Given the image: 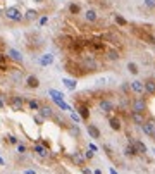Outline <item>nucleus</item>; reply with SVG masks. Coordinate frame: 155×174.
<instances>
[{"label":"nucleus","mask_w":155,"mask_h":174,"mask_svg":"<svg viewBox=\"0 0 155 174\" xmlns=\"http://www.w3.org/2000/svg\"><path fill=\"white\" fill-rule=\"evenodd\" d=\"M85 19L88 22H95L96 21V12L93 11V9H88V11L85 12Z\"/></svg>","instance_id":"obj_20"},{"label":"nucleus","mask_w":155,"mask_h":174,"mask_svg":"<svg viewBox=\"0 0 155 174\" xmlns=\"http://www.w3.org/2000/svg\"><path fill=\"white\" fill-rule=\"evenodd\" d=\"M110 174H119V172H117L115 169H110Z\"/></svg>","instance_id":"obj_42"},{"label":"nucleus","mask_w":155,"mask_h":174,"mask_svg":"<svg viewBox=\"0 0 155 174\" xmlns=\"http://www.w3.org/2000/svg\"><path fill=\"white\" fill-rule=\"evenodd\" d=\"M55 104L59 105V107L62 109V111H71V107H69V105H67V104H66V102H64V100H57Z\"/></svg>","instance_id":"obj_29"},{"label":"nucleus","mask_w":155,"mask_h":174,"mask_svg":"<svg viewBox=\"0 0 155 174\" xmlns=\"http://www.w3.org/2000/svg\"><path fill=\"white\" fill-rule=\"evenodd\" d=\"M71 160H73L76 166H85V160H86V159H85V157H83L79 152H74L73 155H71Z\"/></svg>","instance_id":"obj_13"},{"label":"nucleus","mask_w":155,"mask_h":174,"mask_svg":"<svg viewBox=\"0 0 155 174\" xmlns=\"http://www.w3.org/2000/svg\"><path fill=\"white\" fill-rule=\"evenodd\" d=\"M7 55H9V59L16 60V62H22V55H21V52H17L16 48H9Z\"/></svg>","instance_id":"obj_11"},{"label":"nucleus","mask_w":155,"mask_h":174,"mask_svg":"<svg viewBox=\"0 0 155 174\" xmlns=\"http://www.w3.org/2000/svg\"><path fill=\"white\" fill-rule=\"evenodd\" d=\"M38 62H40V66H50V64L54 62V55H52V54H43Z\"/></svg>","instance_id":"obj_14"},{"label":"nucleus","mask_w":155,"mask_h":174,"mask_svg":"<svg viewBox=\"0 0 155 174\" xmlns=\"http://www.w3.org/2000/svg\"><path fill=\"white\" fill-rule=\"evenodd\" d=\"M93 174H102V171H100V169H96V171H95V172H93Z\"/></svg>","instance_id":"obj_43"},{"label":"nucleus","mask_w":155,"mask_h":174,"mask_svg":"<svg viewBox=\"0 0 155 174\" xmlns=\"http://www.w3.org/2000/svg\"><path fill=\"white\" fill-rule=\"evenodd\" d=\"M33 2H36V4H43L45 0H33Z\"/></svg>","instance_id":"obj_41"},{"label":"nucleus","mask_w":155,"mask_h":174,"mask_svg":"<svg viewBox=\"0 0 155 174\" xmlns=\"http://www.w3.org/2000/svg\"><path fill=\"white\" fill-rule=\"evenodd\" d=\"M109 124H110V128H112L114 131H119V129H121V121H119L117 117H110V119H109Z\"/></svg>","instance_id":"obj_21"},{"label":"nucleus","mask_w":155,"mask_h":174,"mask_svg":"<svg viewBox=\"0 0 155 174\" xmlns=\"http://www.w3.org/2000/svg\"><path fill=\"white\" fill-rule=\"evenodd\" d=\"M7 140H9V143H12V145H17V138H16L14 134H9V136H7Z\"/></svg>","instance_id":"obj_34"},{"label":"nucleus","mask_w":155,"mask_h":174,"mask_svg":"<svg viewBox=\"0 0 155 174\" xmlns=\"http://www.w3.org/2000/svg\"><path fill=\"white\" fill-rule=\"evenodd\" d=\"M131 143H133V147H134V150H136V153H147V145H145L143 141L134 140V141H131Z\"/></svg>","instance_id":"obj_12"},{"label":"nucleus","mask_w":155,"mask_h":174,"mask_svg":"<svg viewBox=\"0 0 155 174\" xmlns=\"http://www.w3.org/2000/svg\"><path fill=\"white\" fill-rule=\"evenodd\" d=\"M107 57H109V59H110V60H117V59H119V57H121V55H119V52H115V50H110Z\"/></svg>","instance_id":"obj_30"},{"label":"nucleus","mask_w":155,"mask_h":174,"mask_svg":"<svg viewBox=\"0 0 155 174\" xmlns=\"http://www.w3.org/2000/svg\"><path fill=\"white\" fill-rule=\"evenodd\" d=\"M4 16L9 19V21H14V22L22 21V17H24V16H22V12L19 11L17 7H7L4 11Z\"/></svg>","instance_id":"obj_1"},{"label":"nucleus","mask_w":155,"mask_h":174,"mask_svg":"<svg viewBox=\"0 0 155 174\" xmlns=\"http://www.w3.org/2000/svg\"><path fill=\"white\" fill-rule=\"evenodd\" d=\"M71 119H73L74 122H79V121H81V117H79V114H76V112H71Z\"/></svg>","instance_id":"obj_33"},{"label":"nucleus","mask_w":155,"mask_h":174,"mask_svg":"<svg viewBox=\"0 0 155 174\" xmlns=\"http://www.w3.org/2000/svg\"><path fill=\"white\" fill-rule=\"evenodd\" d=\"M107 81H109V78H100L96 83H98V85H105V83H107Z\"/></svg>","instance_id":"obj_37"},{"label":"nucleus","mask_w":155,"mask_h":174,"mask_svg":"<svg viewBox=\"0 0 155 174\" xmlns=\"http://www.w3.org/2000/svg\"><path fill=\"white\" fill-rule=\"evenodd\" d=\"M143 86H145V92H147L148 95L155 96V81H153V79H147V81H143Z\"/></svg>","instance_id":"obj_9"},{"label":"nucleus","mask_w":155,"mask_h":174,"mask_svg":"<svg viewBox=\"0 0 155 174\" xmlns=\"http://www.w3.org/2000/svg\"><path fill=\"white\" fill-rule=\"evenodd\" d=\"M48 95L54 98V102H57V100H62L64 98V95L60 92H57V90H48Z\"/></svg>","instance_id":"obj_22"},{"label":"nucleus","mask_w":155,"mask_h":174,"mask_svg":"<svg viewBox=\"0 0 155 174\" xmlns=\"http://www.w3.org/2000/svg\"><path fill=\"white\" fill-rule=\"evenodd\" d=\"M78 111H79V117H81V119H85V121H86V119L90 117V111H88V107H86V105H81Z\"/></svg>","instance_id":"obj_23"},{"label":"nucleus","mask_w":155,"mask_h":174,"mask_svg":"<svg viewBox=\"0 0 155 174\" xmlns=\"http://www.w3.org/2000/svg\"><path fill=\"white\" fill-rule=\"evenodd\" d=\"M26 150H28V148H26V145H21V143H17V152L21 153V155H22V153H26Z\"/></svg>","instance_id":"obj_32"},{"label":"nucleus","mask_w":155,"mask_h":174,"mask_svg":"<svg viewBox=\"0 0 155 174\" xmlns=\"http://www.w3.org/2000/svg\"><path fill=\"white\" fill-rule=\"evenodd\" d=\"M4 107H5V102L2 100V98H0V111H2V109H4Z\"/></svg>","instance_id":"obj_39"},{"label":"nucleus","mask_w":155,"mask_h":174,"mask_svg":"<svg viewBox=\"0 0 155 174\" xmlns=\"http://www.w3.org/2000/svg\"><path fill=\"white\" fill-rule=\"evenodd\" d=\"M115 21H117V24H121V26H124V24H126V19L121 17V16H115Z\"/></svg>","instance_id":"obj_35"},{"label":"nucleus","mask_w":155,"mask_h":174,"mask_svg":"<svg viewBox=\"0 0 155 174\" xmlns=\"http://www.w3.org/2000/svg\"><path fill=\"white\" fill-rule=\"evenodd\" d=\"M36 17H38V12L35 11V9H28V11H26V14H24L26 21H35Z\"/></svg>","instance_id":"obj_19"},{"label":"nucleus","mask_w":155,"mask_h":174,"mask_svg":"<svg viewBox=\"0 0 155 174\" xmlns=\"http://www.w3.org/2000/svg\"><path fill=\"white\" fill-rule=\"evenodd\" d=\"M83 172H85V174H92V171H90V169H83Z\"/></svg>","instance_id":"obj_40"},{"label":"nucleus","mask_w":155,"mask_h":174,"mask_svg":"<svg viewBox=\"0 0 155 174\" xmlns=\"http://www.w3.org/2000/svg\"><path fill=\"white\" fill-rule=\"evenodd\" d=\"M43 121H45V119H41L40 115H35V122H36L38 126H41V124H43Z\"/></svg>","instance_id":"obj_36"},{"label":"nucleus","mask_w":155,"mask_h":174,"mask_svg":"<svg viewBox=\"0 0 155 174\" xmlns=\"http://www.w3.org/2000/svg\"><path fill=\"white\" fill-rule=\"evenodd\" d=\"M38 115H40L41 119H50V117H54V109L48 107V105H43V107H40V111H38Z\"/></svg>","instance_id":"obj_6"},{"label":"nucleus","mask_w":155,"mask_h":174,"mask_svg":"<svg viewBox=\"0 0 155 174\" xmlns=\"http://www.w3.org/2000/svg\"><path fill=\"white\" fill-rule=\"evenodd\" d=\"M92 157H93V152H92V150H88V152L85 153V159H92Z\"/></svg>","instance_id":"obj_38"},{"label":"nucleus","mask_w":155,"mask_h":174,"mask_svg":"<svg viewBox=\"0 0 155 174\" xmlns=\"http://www.w3.org/2000/svg\"><path fill=\"white\" fill-rule=\"evenodd\" d=\"M148 9H155V0H143Z\"/></svg>","instance_id":"obj_31"},{"label":"nucleus","mask_w":155,"mask_h":174,"mask_svg":"<svg viewBox=\"0 0 155 174\" xmlns=\"http://www.w3.org/2000/svg\"><path fill=\"white\" fill-rule=\"evenodd\" d=\"M2 16H4V11H2V9H0V17H2Z\"/></svg>","instance_id":"obj_44"},{"label":"nucleus","mask_w":155,"mask_h":174,"mask_svg":"<svg viewBox=\"0 0 155 174\" xmlns=\"http://www.w3.org/2000/svg\"><path fill=\"white\" fill-rule=\"evenodd\" d=\"M69 133L73 134V136L79 138V128H78L76 124H71V126H69Z\"/></svg>","instance_id":"obj_27"},{"label":"nucleus","mask_w":155,"mask_h":174,"mask_svg":"<svg viewBox=\"0 0 155 174\" xmlns=\"http://www.w3.org/2000/svg\"><path fill=\"white\" fill-rule=\"evenodd\" d=\"M2 164H4V160H2V159H0V166H2Z\"/></svg>","instance_id":"obj_46"},{"label":"nucleus","mask_w":155,"mask_h":174,"mask_svg":"<svg viewBox=\"0 0 155 174\" xmlns=\"http://www.w3.org/2000/svg\"><path fill=\"white\" fill-rule=\"evenodd\" d=\"M145 111H147V102H145L143 98L133 100V104H131V112H140V114H143Z\"/></svg>","instance_id":"obj_4"},{"label":"nucleus","mask_w":155,"mask_h":174,"mask_svg":"<svg viewBox=\"0 0 155 174\" xmlns=\"http://www.w3.org/2000/svg\"><path fill=\"white\" fill-rule=\"evenodd\" d=\"M0 62H2V57H0Z\"/></svg>","instance_id":"obj_47"},{"label":"nucleus","mask_w":155,"mask_h":174,"mask_svg":"<svg viewBox=\"0 0 155 174\" xmlns=\"http://www.w3.org/2000/svg\"><path fill=\"white\" fill-rule=\"evenodd\" d=\"M28 105H30L31 111H40V107H41L38 100H30V102H28Z\"/></svg>","instance_id":"obj_26"},{"label":"nucleus","mask_w":155,"mask_h":174,"mask_svg":"<svg viewBox=\"0 0 155 174\" xmlns=\"http://www.w3.org/2000/svg\"><path fill=\"white\" fill-rule=\"evenodd\" d=\"M88 134L93 138V140H98L100 138V129L95 126V124H88Z\"/></svg>","instance_id":"obj_15"},{"label":"nucleus","mask_w":155,"mask_h":174,"mask_svg":"<svg viewBox=\"0 0 155 174\" xmlns=\"http://www.w3.org/2000/svg\"><path fill=\"white\" fill-rule=\"evenodd\" d=\"M9 107L16 112H21L22 109H24V98H22L21 95H14L11 100H9Z\"/></svg>","instance_id":"obj_3"},{"label":"nucleus","mask_w":155,"mask_h":174,"mask_svg":"<svg viewBox=\"0 0 155 174\" xmlns=\"http://www.w3.org/2000/svg\"><path fill=\"white\" fill-rule=\"evenodd\" d=\"M26 86L31 90L38 88V86H40V79H38L36 76H28V78H26Z\"/></svg>","instance_id":"obj_10"},{"label":"nucleus","mask_w":155,"mask_h":174,"mask_svg":"<svg viewBox=\"0 0 155 174\" xmlns=\"http://www.w3.org/2000/svg\"><path fill=\"white\" fill-rule=\"evenodd\" d=\"M129 88H131V92H134V93H136V95H141V93L145 92L143 81H140V79H134V81H131Z\"/></svg>","instance_id":"obj_5"},{"label":"nucleus","mask_w":155,"mask_h":174,"mask_svg":"<svg viewBox=\"0 0 155 174\" xmlns=\"http://www.w3.org/2000/svg\"><path fill=\"white\" fill-rule=\"evenodd\" d=\"M35 152H36V155L41 157V159H47L48 157V150L45 147H41V145H35Z\"/></svg>","instance_id":"obj_16"},{"label":"nucleus","mask_w":155,"mask_h":174,"mask_svg":"<svg viewBox=\"0 0 155 174\" xmlns=\"http://www.w3.org/2000/svg\"><path fill=\"white\" fill-rule=\"evenodd\" d=\"M128 71L131 74H138V73H140V69H138V66L134 62H128Z\"/></svg>","instance_id":"obj_25"},{"label":"nucleus","mask_w":155,"mask_h":174,"mask_svg":"<svg viewBox=\"0 0 155 174\" xmlns=\"http://www.w3.org/2000/svg\"><path fill=\"white\" fill-rule=\"evenodd\" d=\"M131 119H133V122H134V124H138V126H141V124L145 122L143 114H140V112H131Z\"/></svg>","instance_id":"obj_17"},{"label":"nucleus","mask_w":155,"mask_h":174,"mask_svg":"<svg viewBox=\"0 0 155 174\" xmlns=\"http://www.w3.org/2000/svg\"><path fill=\"white\" fill-rule=\"evenodd\" d=\"M98 107H100V111L102 112H112L114 111V102H110V100H100V104H98Z\"/></svg>","instance_id":"obj_7"},{"label":"nucleus","mask_w":155,"mask_h":174,"mask_svg":"<svg viewBox=\"0 0 155 174\" xmlns=\"http://www.w3.org/2000/svg\"><path fill=\"white\" fill-rule=\"evenodd\" d=\"M124 155H128V157H134V155H138L136 150H134V147H133V143H129L128 147L124 148Z\"/></svg>","instance_id":"obj_24"},{"label":"nucleus","mask_w":155,"mask_h":174,"mask_svg":"<svg viewBox=\"0 0 155 174\" xmlns=\"http://www.w3.org/2000/svg\"><path fill=\"white\" fill-rule=\"evenodd\" d=\"M62 83H64V86H66V88H69V90H76V86H78L76 79H71V78H64Z\"/></svg>","instance_id":"obj_18"},{"label":"nucleus","mask_w":155,"mask_h":174,"mask_svg":"<svg viewBox=\"0 0 155 174\" xmlns=\"http://www.w3.org/2000/svg\"><path fill=\"white\" fill-rule=\"evenodd\" d=\"M57 174H66V172H62V171H59V172H57Z\"/></svg>","instance_id":"obj_45"},{"label":"nucleus","mask_w":155,"mask_h":174,"mask_svg":"<svg viewBox=\"0 0 155 174\" xmlns=\"http://www.w3.org/2000/svg\"><path fill=\"white\" fill-rule=\"evenodd\" d=\"M83 66H85V69H86V71H96L98 64H96V60L93 59V57H86L85 62H83Z\"/></svg>","instance_id":"obj_8"},{"label":"nucleus","mask_w":155,"mask_h":174,"mask_svg":"<svg viewBox=\"0 0 155 174\" xmlns=\"http://www.w3.org/2000/svg\"><path fill=\"white\" fill-rule=\"evenodd\" d=\"M69 11H71V14H79L81 7H79L78 4H71V5H69Z\"/></svg>","instance_id":"obj_28"},{"label":"nucleus","mask_w":155,"mask_h":174,"mask_svg":"<svg viewBox=\"0 0 155 174\" xmlns=\"http://www.w3.org/2000/svg\"><path fill=\"white\" fill-rule=\"evenodd\" d=\"M141 129L147 136L153 138L155 140V117H150V119H145V122L141 124Z\"/></svg>","instance_id":"obj_2"}]
</instances>
